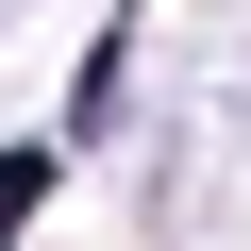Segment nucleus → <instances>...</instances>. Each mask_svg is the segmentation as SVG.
Returning a JSON list of instances; mask_svg holds the SVG:
<instances>
[{
	"label": "nucleus",
	"instance_id": "f257e3e1",
	"mask_svg": "<svg viewBox=\"0 0 251 251\" xmlns=\"http://www.w3.org/2000/svg\"><path fill=\"white\" fill-rule=\"evenodd\" d=\"M34 184H50V168H34V151H17V168H0V234H17V218H34Z\"/></svg>",
	"mask_w": 251,
	"mask_h": 251
}]
</instances>
